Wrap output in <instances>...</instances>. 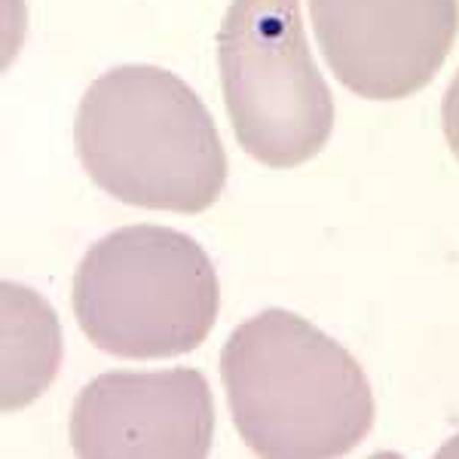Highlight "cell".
<instances>
[{"label":"cell","instance_id":"6","mask_svg":"<svg viewBox=\"0 0 459 459\" xmlns=\"http://www.w3.org/2000/svg\"><path fill=\"white\" fill-rule=\"evenodd\" d=\"M212 438V389L194 368L101 374L71 407V447L83 459H203Z\"/></svg>","mask_w":459,"mask_h":459},{"label":"cell","instance_id":"3","mask_svg":"<svg viewBox=\"0 0 459 459\" xmlns=\"http://www.w3.org/2000/svg\"><path fill=\"white\" fill-rule=\"evenodd\" d=\"M71 300L80 331L101 352L172 359L212 334L221 288L196 239L172 227L132 224L86 251Z\"/></svg>","mask_w":459,"mask_h":459},{"label":"cell","instance_id":"1","mask_svg":"<svg viewBox=\"0 0 459 459\" xmlns=\"http://www.w3.org/2000/svg\"><path fill=\"white\" fill-rule=\"evenodd\" d=\"M221 380L242 441L266 459L343 456L374 426V392L355 355L279 307L233 328Z\"/></svg>","mask_w":459,"mask_h":459},{"label":"cell","instance_id":"7","mask_svg":"<svg viewBox=\"0 0 459 459\" xmlns=\"http://www.w3.org/2000/svg\"><path fill=\"white\" fill-rule=\"evenodd\" d=\"M4 411H19L43 395L62 361V328L47 300L4 282Z\"/></svg>","mask_w":459,"mask_h":459},{"label":"cell","instance_id":"8","mask_svg":"<svg viewBox=\"0 0 459 459\" xmlns=\"http://www.w3.org/2000/svg\"><path fill=\"white\" fill-rule=\"evenodd\" d=\"M441 123H444V138H447L450 151H454L459 160V71H456L454 83L447 86V92H444Z\"/></svg>","mask_w":459,"mask_h":459},{"label":"cell","instance_id":"5","mask_svg":"<svg viewBox=\"0 0 459 459\" xmlns=\"http://www.w3.org/2000/svg\"><path fill=\"white\" fill-rule=\"evenodd\" d=\"M325 62L361 99L395 101L432 83L459 31V0H309Z\"/></svg>","mask_w":459,"mask_h":459},{"label":"cell","instance_id":"2","mask_svg":"<svg viewBox=\"0 0 459 459\" xmlns=\"http://www.w3.org/2000/svg\"><path fill=\"white\" fill-rule=\"evenodd\" d=\"M74 144L95 184L126 205L178 214L212 209L227 153L199 95L157 65H120L83 92Z\"/></svg>","mask_w":459,"mask_h":459},{"label":"cell","instance_id":"4","mask_svg":"<svg viewBox=\"0 0 459 459\" xmlns=\"http://www.w3.org/2000/svg\"><path fill=\"white\" fill-rule=\"evenodd\" d=\"M218 65L248 157L294 169L322 151L334 129V95L309 53L300 0H233L218 31Z\"/></svg>","mask_w":459,"mask_h":459}]
</instances>
